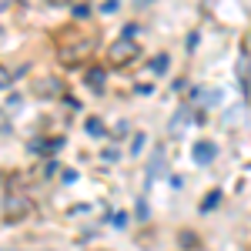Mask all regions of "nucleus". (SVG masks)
Masks as SVG:
<instances>
[{
	"label": "nucleus",
	"mask_w": 251,
	"mask_h": 251,
	"mask_svg": "<svg viewBox=\"0 0 251 251\" xmlns=\"http://www.w3.org/2000/svg\"><path fill=\"white\" fill-rule=\"evenodd\" d=\"M141 54V47H137L134 40H127V37H121L111 44V57H114V64H131V60Z\"/></svg>",
	"instance_id": "f257e3e1"
},
{
	"label": "nucleus",
	"mask_w": 251,
	"mask_h": 251,
	"mask_svg": "<svg viewBox=\"0 0 251 251\" xmlns=\"http://www.w3.org/2000/svg\"><path fill=\"white\" fill-rule=\"evenodd\" d=\"M27 211H30V201L20 198V194H10V198L3 201V214H7V221H20Z\"/></svg>",
	"instance_id": "f03ea898"
},
{
	"label": "nucleus",
	"mask_w": 251,
	"mask_h": 251,
	"mask_svg": "<svg viewBox=\"0 0 251 251\" xmlns=\"http://www.w3.org/2000/svg\"><path fill=\"white\" fill-rule=\"evenodd\" d=\"M191 157H194V164H211L214 157H218V144L214 141H194Z\"/></svg>",
	"instance_id": "7ed1b4c3"
},
{
	"label": "nucleus",
	"mask_w": 251,
	"mask_h": 251,
	"mask_svg": "<svg viewBox=\"0 0 251 251\" xmlns=\"http://www.w3.org/2000/svg\"><path fill=\"white\" fill-rule=\"evenodd\" d=\"M188 117H191V111H188V107H181V111L174 114V121H171V134H177V131L184 127V121H188Z\"/></svg>",
	"instance_id": "20e7f679"
},
{
	"label": "nucleus",
	"mask_w": 251,
	"mask_h": 251,
	"mask_svg": "<svg viewBox=\"0 0 251 251\" xmlns=\"http://www.w3.org/2000/svg\"><path fill=\"white\" fill-rule=\"evenodd\" d=\"M87 84H91V87H100V84H104V71H100V67H91V71H87Z\"/></svg>",
	"instance_id": "39448f33"
},
{
	"label": "nucleus",
	"mask_w": 251,
	"mask_h": 251,
	"mask_svg": "<svg viewBox=\"0 0 251 251\" xmlns=\"http://www.w3.org/2000/svg\"><path fill=\"white\" fill-rule=\"evenodd\" d=\"M218 198H221V191H211V194H208V198H204V211H208V208H214V204H218Z\"/></svg>",
	"instance_id": "423d86ee"
},
{
	"label": "nucleus",
	"mask_w": 251,
	"mask_h": 251,
	"mask_svg": "<svg viewBox=\"0 0 251 251\" xmlns=\"http://www.w3.org/2000/svg\"><path fill=\"white\" fill-rule=\"evenodd\" d=\"M117 7H121V3H117V0H104V3H100V10H104V14H114Z\"/></svg>",
	"instance_id": "0eeeda50"
},
{
	"label": "nucleus",
	"mask_w": 251,
	"mask_h": 251,
	"mask_svg": "<svg viewBox=\"0 0 251 251\" xmlns=\"http://www.w3.org/2000/svg\"><path fill=\"white\" fill-rule=\"evenodd\" d=\"M87 131H91V134H100L104 127H100V121H97V117H91V121H87Z\"/></svg>",
	"instance_id": "6e6552de"
},
{
	"label": "nucleus",
	"mask_w": 251,
	"mask_h": 251,
	"mask_svg": "<svg viewBox=\"0 0 251 251\" xmlns=\"http://www.w3.org/2000/svg\"><path fill=\"white\" fill-rule=\"evenodd\" d=\"M151 67H154V71H164V67H168V57H164V54H157V57H154V64H151Z\"/></svg>",
	"instance_id": "1a4fd4ad"
},
{
	"label": "nucleus",
	"mask_w": 251,
	"mask_h": 251,
	"mask_svg": "<svg viewBox=\"0 0 251 251\" xmlns=\"http://www.w3.org/2000/svg\"><path fill=\"white\" fill-rule=\"evenodd\" d=\"M7 84H10V71L0 64V87H7Z\"/></svg>",
	"instance_id": "9d476101"
},
{
	"label": "nucleus",
	"mask_w": 251,
	"mask_h": 251,
	"mask_svg": "<svg viewBox=\"0 0 251 251\" xmlns=\"http://www.w3.org/2000/svg\"><path fill=\"white\" fill-rule=\"evenodd\" d=\"M87 14H91V7H84V3H77V7H74V17H87Z\"/></svg>",
	"instance_id": "9b49d317"
}]
</instances>
